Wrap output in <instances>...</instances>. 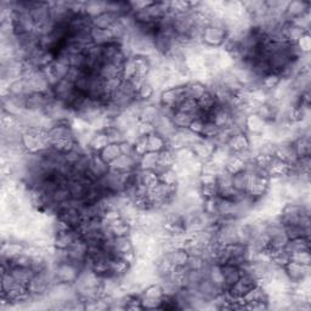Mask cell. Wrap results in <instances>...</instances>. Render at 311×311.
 Segmentation results:
<instances>
[{
  "instance_id": "obj_2",
  "label": "cell",
  "mask_w": 311,
  "mask_h": 311,
  "mask_svg": "<svg viewBox=\"0 0 311 311\" xmlns=\"http://www.w3.org/2000/svg\"><path fill=\"white\" fill-rule=\"evenodd\" d=\"M54 274L56 282H61V284H68L74 285L77 280L79 279L80 274L84 270L82 265L77 264V263L67 260V262L61 263V264L54 265Z\"/></svg>"
},
{
  "instance_id": "obj_10",
  "label": "cell",
  "mask_w": 311,
  "mask_h": 311,
  "mask_svg": "<svg viewBox=\"0 0 311 311\" xmlns=\"http://www.w3.org/2000/svg\"><path fill=\"white\" fill-rule=\"evenodd\" d=\"M221 269H223L224 292H225V291H229L230 288H232L237 284L241 277V270L237 266L230 264L221 265Z\"/></svg>"
},
{
  "instance_id": "obj_38",
  "label": "cell",
  "mask_w": 311,
  "mask_h": 311,
  "mask_svg": "<svg viewBox=\"0 0 311 311\" xmlns=\"http://www.w3.org/2000/svg\"><path fill=\"white\" fill-rule=\"evenodd\" d=\"M156 89L151 85L150 83L145 82L141 85V88L137 90V101H141V102H146V101L151 100V97L155 95Z\"/></svg>"
},
{
  "instance_id": "obj_47",
  "label": "cell",
  "mask_w": 311,
  "mask_h": 311,
  "mask_svg": "<svg viewBox=\"0 0 311 311\" xmlns=\"http://www.w3.org/2000/svg\"><path fill=\"white\" fill-rule=\"evenodd\" d=\"M200 185H213L218 183V175L214 174H200L198 175Z\"/></svg>"
},
{
  "instance_id": "obj_25",
  "label": "cell",
  "mask_w": 311,
  "mask_h": 311,
  "mask_svg": "<svg viewBox=\"0 0 311 311\" xmlns=\"http://www.w3.org/2000/svg\"><path fill=\"white\" fill-rule=\"evenodd\" d=\"M170 120H172L173 125H174L176 130H183V129H189L190 124H191L193 120V117L191 114L185 113V112L175 111V113L173 114Z\"/></svg>"
},
{
  "instance_id": "obj_7",
  "label": "cell",
  "mask_w": 311,
  "mask_h": 311,
  "mask_svg": "<svg viewBox=\"0 0 311 311\" xmlns=\"http://www.w3.org/2000/svg\"><path fill=\"white\" fill-rule=\"evenodd\" d=\"M79 238H82V234L75 229H69L66 230V231L57 232V234L54 235V247L68 249Z\"/></svg>"
},
{
  "instance_id": "obj_3",
  "label": "cell",
  "mask_w": 311,
  "mask_h": 311,
  "mask_svg": "<svg viewBox=\"0 0 311 311\" xmlns=\"http://www.w3.org/2000/svg\"><path fill=\"white\" fill-rule=\"evenodd\" d=\"M186 85L176 86V88L165 89V90L161 91L159 95V105L168 106V107L178 110L179 105L186 99Z\"/></svg>"
},
{
  "instance_id": "obj_42",
  "label": "cell",
  "mask_w": 311,
  "mask_h": 311,
  "mask_svg": "<svg viewBox=\"0 0 311 311\" xmlns=\"http://www.w3.org/2000/svg\"><path fill=\"white\" fill-rule=\"evenodd\" d=\"M291 262L298 263L302 265H310L311 257H310V249H305V251L296 252V253L291 254Z\"/></svg>"
},
{
  "instance_id": "obj_18",
  "label": "cell",
  "mask_w": 311,
  "mask_h": 311,
  "mask_svg": "<svg viewBox=\"0 0 311 311\" xmlns=\"http://www.w3.org/2000/svg\"><path fill=\"white\" fill-rule=\"evenodd\" d=\"M91 38H92V43L95 45H107V44L113 43V41H117L116 39L113 38L110 29H99V28H91Z\"/></svg>"
},
{
  "instance_id": "obj_6",
  "label": "cell",
  "mask_w": 311,
  "mask_h": 311,
  "mask_svg": "<svg viewBox=\"0 0 311 311\" xmlns=\"http://www.w3.org/2000/svg\"><path fill=\"white\" fill-rule=\"evenodd\" d=\"M311 2L307 0H293L288 1L287 7H286L285 17L287 21H292L294 18H298L301 16H304L305 13L310 12Z\"/></svg>"
},
{
  "instance_id": "obj_13",
  "label": "cell",
  "mask_w": 311,
  "mask_h": 311,
  "mask_svg": "<svg viewBox=\"0 0 311 311\" xmlns=\"http://www.w3.org/2000/svg\"><path fill=\"white\" fill-rule=\"evenodd\" d=\"M175 156L174 151L169 150V148H164L161 152H158V162H157V167L155 172L159 174L161 172L167 169H172L175 164Z\"/></svg>"
},
{
  "instance_id": "obj_15",
  "label": "cell",
  "mask_w": 311,
  "mask_h": 311,
  "mask_svg": "<svg viewBox=\"0 0 311 311\" xmlns=\"http://www.w3.org/2000/svg\"><path fill=\"white\" fill-rule=\"evenodd\" d=\"M108 144H110V140L105 131H95L88 144V151L92 153H100Z\"/></svg>"
},
{
  "instance_id": "obj_28",
  "label": "cell",
  "mask_w": 311,
  "mask_h": 311,
  "mask_svg": "<svg viewBox=\"0 0 311 311\" xmlns=\"http://www.w3.org/2000/svg\"><path fill=\"white\" fill-rule=\"evenodd\" d=\"M133 58H134V62H135V67H136V74L140 75V77L146 78L147 74L150 73L151 69H152V64H151L147 56L135 55V56H133Z\"/></svg>"
},
{
  "instance_id": "obj_36",
  "label": "cell",
  "mask_w": 311,
  "mask_h": 311,
  "mask_svg": "<svg viewBox=\"0 0 311 311\" xmlns=\"http://www.w3.org/2000/svg\"><path fill=\"white\" fill-rule=\"evenodd\" d=\"M51 198H52V201H54L55 204H60V203H63V202L72 200V196H71V192H69L68 185H66V186L57 187V189H56L55 191L52 192Z\"/></svg>"
},
{
  "instance_id": "obj_37",
  "label": "cell",
  "mask_w": 311,
  "mask_h": 311,
  "mask_svg": "<svg viewBox=\"0 0 311 311\" xmlns=\"http://www.w3.org/2000/svg\"><path fill=\"white\" fill-rule=\"evenodd\" d=\"M281 79L282 78L280 77V75H277L275 73H270V74L265 75V77L262 79V88L266 91L271 92L277 85H279L280 82H281Z\"/></svg>"
},
{
  "instance_id": "obj_21",
  "label": "cell",
  "mask_w": 311,
  "mask_h": 311,
  "mask_svg": "<svg viewBox=\"0 0 311 311\" xmlns=\"http://www.w3.org/2000/svg\"><path fill=\"white\" fill-rule=\"evenodd\" d=\"M164 254L169 258V260L174 266H186L190 258L189 253H187V251L185 248L172 249V251Z\"/></svg>"
},
{
  "instance_id": "obj_26",
  "label": "cell",
  "mask_w": 311,
  "mask_h": 311,
  "mask_svg": "<svg viewBox=\"0 0 311 311\" xmlns=\"http://www.w3.org/2000/svg\"><path fill=\"white\" fill-rule=\"evenodd\" d=\"M161 116V112H159V106L152 105H144L141 108V112H140V117L139 120H142V122H148V123H153L155 120Z\"/></svg>"
},
{
  "instance_id": "obj_49",
  "label": "cell",
  "mask_w": 311,
  "mask_h": 311,
  "mask_svg": "<svg viewBox=\"0 0 311 311\" xmlns=\"http://www.w3.org/2000/svg\"><path fill=\"white\" fill-rule=\"evenodd\" d=\"M203 125H204V120H202V119H193L191 124H190L189 129L192 131V133L197 134V135L201 136L202 130H203Z\"/></svg>"
},
{
  "instance_id": "obj_23",
  "label": "cell",
  "mask_w": 311,
  "mask_h": 311,
  "mask_svg": "<svg viewBox=\"0 0 311 311\" xmlns=\"http://www.w3.org/2000/svg\"><path fill=\"white\" fill-rule=\"evenodd\" d=\"M284 248L290 254L296 253V252L305 251V249H310V238L301 237L296 238V240H288Z\"/></svg>"
},
{
  "instance_id": "obj_43",
  "label": "cell",
  "mask_w": 311,
  "mask_h": 311,
  "mask_svg": "<svg viewBox=\"0 0 311 311\" xmlns=\"http://www.w3.org/2000/svg\"><path fill=\"white\" fill-rule=\"evenodd\" d=\"M136 131L139 137H147L150 136L151 134L155 133V127H153L152 123L139 120V122L136 123Z\"/></svg>"
},
{
  "instance_id": "obj_33",
  "label": "cell",
  "mask_w": 311,
  "mask_h": 311,
  "mask_svg": "<svg viewBox=\"0 0 311 311\" xmlns=\"http://www.w3.org/2000/svg\"><path fill=\"white\" fill-rule=\"evenodd\" d=\"M245 167L246 163L243 162V159L241 157H238L236 153H232V156L229 158L228 163H226L224 169L228 170L230 174H236L238 172L245 170Z\"/></svg>"
},
{
  "instance_id": "obj_27",
  "label": "cell",
  "mask_w": 311,
  "mask_h": 311,
  "mask_svg": "<svg viewBox=\"0 0 311 311\" xmlns=\"http://www.w3.org/2000/svg\"><path fill=\"white\" fill-rule=\"evenodd\" d=\"M134 249L130 237H114L113 246V257H119L120 254L127 253ZM112 257V258H113Z\"/></svg>"
},
{
  "instance_id": "obj_34",
  "label": "cell",
  "mask_w": 311,
  "mask_h": 311,
  "mask_svg": "<svg viewBox=\"0 0 311 311\" xmlns=\"http://www.w3.org/2000/svg\"><path fill=\"white\" fill-rule=\"evenodd\" d=\"M164 293L162 290V286L159 284H151L147 287H145L142 290L141 297L142 298H148V299H162L163 298Z\"/></svg>"
},
{
  "instance_id": "obj_11",
  "label": "cell",
  "mask_w": 311,
  "mask_h": 311,
  "mask_svg": "<svg viewBox=\"0 0 311 311\" xmlns=\"http://www.w3.org/2000/svg\"><path fill=\"white\" fill-rule=\"evenodd\" d=\"M291 169V164L286 163L282 159L276 158L274 157L271 159V163L268 168V173L270 175V178H276V179H282L285 181L286 176L288 175Z\"/></svg>"
},
{
  "instance_id": "obj_44",
  "label": "cell",
  "mask_w": 311,
  "mask_h": 311,
  "mask_svg": "<svg viewBox=\"0 0 311 311\" xmlns=\"http://www.w3.org/2000/svg\"><path fill=\"white\" fill-rule=\"evenodd\" d=\"M158 178L161 183H164L168 185H178V181H179L178 174H176L173 169L163 170V172L159 173Z\"/></svg>"
},
{
  "instance_id": "obj_22",
  "label": "cell",
  "mask_w": 311,
  "mask_h": 311,
  "mask_svg": "<svg viewBox=\"0 0 311 311\" xmlns=\"http://www.w3.org/2000/svg\"><path fill=\"white\" fill-rule=\"evenodd\" d=\"M208 90L207 84L201 82H189L186 84V95L190 99L198 101L204 95V92Z\"/></svg>"
},
{
  "instance_id": "obj_12",
  "label": "cell",
  "mask_w": 311,
  "mask_h": 311,
  "mask_svg": "<svg viewBox=\"0 0 311 311\" xmlns=\"http://www.w3.org/2000/svg\"><path fill=\"white\" fill-rule=\"evenodd\" d=\"M119 19V16L112 13L110 11H103L100 15L91 18V26L99 29H110V28Z\"/></svg>"
},
{
  "instance_id": "obj_39",
  "label": "cell",
  "mask_w": 311,
  "mask_h": 311,
  "mask_svg": "<svg viewBox=\"0 0 311 311\" xmlns=\"http://www.w3.org/2000/svg\"><path fill=\"white\" fill-rule=\"evenodd\" d=\"M221 130H223V129L218 127V125L214 124L213 122H204L201 137L202 139H214Z\"/></svg>"
},
{
  "instance_id": "obj_19",
  "label": "cell",
  "mask_w": 311,
  "mask_h": 311,
  "mask_svg": "<svg viewBox=\"0 0 311 311\" xmlns=\"http://www.w3.org/2000/svg\"><path fill=\"white\" fill-rule=\"evenodd\" d=\"M207 277L211 280V282L214 286H217L219 290L223 291L224 293V275L223 269H221L220 264L217 263H212L208 266V271H207Z\"/></svg>"
},
{
  "instance_id": "obj_45",
  "label": "cell",
  "mask_w": 311,
  "mask_h": 311,
  "mask_svg": "<svg viewBox=\"0 0 311 311\" xmlns=\"http://www.w3.org/2000/svg\"><path fill=\"white\" fill-rule=\"evenodd\" d=\"M297 47L299 49V51L302 54H309L310 52V47H311V40H310V33L305 32L304 34L302 35L301 39L297 41Z\"/></svg>"
},
{
  "instance_id": "obj_16",
  "label": "cell",
  "mask_w": 311,
  "mask_h": 311,
  "mask_svg": "<svg viewBox=\"0 0 311 311\" xmlns=\"http://www.w3.org/2000/svg\"><path fill=\"white\" fill-rule=\"evenodd\" d=\"M9 273L12 275L13 279L18 282V284L28 286L33 277L35 276V273L30 268H21V266H12Z\"/></svg>"
},
{
  "instance_id": "obj_31",
  "label": "cell",
  "mask_w": 311,
  "mask_h": 311,
  "mask_svg": "<svg viewBox=\"0 0 311 311\" xmlns=\"http://www.w3.org/2000/svg\"><path fill=\"white\" fill-rule=\"evenodd\" d=\"M248 173L246 170L242 172H238L236 174H232L231 179V185L235 190L238 192H246L247 191L248 186Z\"/></svg>"
},
{
  "instance_id": "obj_1",
  "label": "cell",
  "mask_w": 311,
  "mask_h": 311,
  "mask_svg": "<svg viewBox=\"0 0 311 311\" xmlns=\"http://www.w3.org/2000/svg\"><path fill=\"white\" fill-rule=\"evenodd\" d=\"M228 34V29L224 24L223 17L215 15L204 27L203 33H202V44L211 47H221L225 43Z\"/></svg>"
},
{
  "instance_id": "obj_14",
  "label": "cell",
  "mask_w": 311,
  "mask_h": 311,
  "mask_svg": "<svg viewBox=\"0 0 311 311\" xmlns=\"http://www.w3.org/2000/svg\"><path fill=\"white\" fill-rule=\"evenodd\" d=\"M268 127V123L263 120L256 113L249 114L247 122H246V130L249 134H264Z\"/></svg>"
},
{
  "instance_id": "obj_32",
  "label": "cell",
  "mask_w": 311,
  "mask_h": 311,
  "mask_svg": "<svg viewBox=\"0 0 311 311\" xmlns=\"http://www.w3.org/2000/svg\"><path fill=\"white\" fill-rule=\"evenodd\" d=\"M157 162H158V152L148 151L140 158L139 168L144 170H155L157 167Z\"/></svg>"
},
{
  "instance_id": "obj_20",
  "label": "cell",
  "mask_w": 311,
  "mask_h": 311,
  "mask_svg": "<svg viewBox=\"0 0 311 311\" xmlns=\"http://www.w3.org/2000/svg\"><path fill=\"white\" fill-rule=\"evenodd\" d=\"M207 88H208V86H207ZM197 102H198V107H200V110L202 112H204L206 114L211 113V112H213L215 108L218 107V101L217 99H215L214 94H213L209 89L204 92L203 96H202Z\"/></svg>"
},
{
  "instance_id": "obj_17",
  "label": "cell",
  "mask_w": 311,
  "mask_h": 311,
  "mask_svg": "<svg viewBox=\"0 0 311 311\" xmlns=\"http://www.w3.org/2000/svg\"><path fill=\"white\" fill-rule=\"evenodd\" d=\"M99 75L103 80L114 79V78H122V67L117 64L105 61L100 67Z\"/></svg>"
},
{
  "instance_id": "obj_9",
  "label": "cell",
  "mask_w": 311,
  "mask_h": 311,
  "mask_svg": "<svg viewBox=\"0 0 311 311\" xmlns=\"http://www.w3.org/2000/svg\"><path fill=\"white\" fill-rule=\"evenodd\" d=\"M226 146L230 148V151L232 153H240L243 152V151L249 150L251 145H249L247 131H243V133H238L230 136L228 142H226Z\"/></svg>"
},
{
  "instance_id": "obj_48",
  "label": "cell",
  "mask_w": 311,
  "mask_h": 311,
  "mask_svg": "<svg viewBox=\"0 0 311 311\" xmlns=\"http://www.w3.org/2000/svg\"><path fill=\"white\" fill-rule=\"evenodd\" d=\"M151 4H152V1H130L129 2V6H130L131 13H134L137 12V11L146 9Z\"/></svg>"
},
{
  "instance_id": "obj_4",
  "label": "cell",
  "mask_w": 311,
  "mask_h": 311,
  "mask_svg": "<svg viewBox=\"0 0 311 311\" xmlns=\"http://www.w3.org/2000/svg\"><path fill=\"white\" fill-rule=\"evenodd\" d=\"M52 92H54L55 99L60 102H62L67 108H68V105L71 103L72 99L74 97L75 92V86L74 83L71 82L67 78H62V79L58 80L57 83L52 86Z\"/></svg>"
},
{
  "instance_id": "obj_41",
  "label": "cell",
  "mask_w": 311,
  "mask_h": 311,
  "mask_svg": "<svg viewBox=\"0 0 311 311\" xmlns=\"http://www.w3.org/2000/svg\"><path fill=\"white\" fill-rule=\"evenodd\" d=\"M11 262V268L12 266H21V268H30L33 263V257L28 256L26 253H21L18 256L13 257L12 259H10Z\"/></svg>"
},
{
  "instance_id": "obj_50",
  "label": "cell",
  "mask_w": 311,
  "mask_h": 311,
  "mask_svg": "<svg viewBox=\"0 0 311 311\" xmlns=\"http://www.w3.org/2000/svg\"><path fill=\"white\" fill-rule=\"evenodd\" d=\"M120 151H122V155H127V156H131L134 153V144L129 142L125 140V141L120 142L119 144Z\"/></svg>"
},
{
  "instance_id": "obj_5",
  "label": "cell",
  "mask_w": 311,
  "mask_h": 311,
  "mask_svg": "<svg viewBox=\"0 0 311 311\" xmlns=\"http://www.w3.org/2000/svg\"><path fill=\"white\" fill-rule=\"evenodd\" d=\"M108 172H110V164L106 163V162L99 156V153L90 152L86 176H88L91 181H97L100 180L102 176L107 174Z\"/></svg>"
},
{
  "instance_id": "obj_24",
  "label": "cell",
  "mask_w": 311,
  "mask_h": 311,
  "mask_svg": "<svg viewBox=\"0 0 311 311\" xmlns=\"http://www.w3.org/2000/svg\"><path fill=\"white\" fill-rule=\"evenodd\" d=\"M99 156L106 162V163L111 164L112 162H114L118 157L122 156V151H120L119 144H112V142H110L107 146L101 151Z\"/></svg>"
},
{
  "instance_id": "obj_40",
  "label": "cell",
  "mask_w": 311,
  "mask_h": 311,
  "mask_svg": "<svg viewBox=\"0 0 311 311\" xmlns=\"http://www.w3.org/2000/svg\"><path fill=\"white\" fill-rule=\"evenodd\" d=\"M134 75H136V67L135 62H134V58L130 57L125 61L122 67V79L130 80Z\"/></svg>"
},
{
  "instance_id": "obj_8",
  "label": "cell",
  "mask_w": 311,
  "mask_h": 311,
  "mask_svg": "<svg viewBox=\"0 0 311 311\" xmlns=\"http://www.w3.org/2000/svg\"><path fill=\"white\" fill-rule=\"evenodd\" d=\"M285 270L293 286L298 285L303 280L310 276V265H302L298 264V263L290 262L285 268Z\"/></svg>"
},
{
  "instance_id": "obj_29",
  "label": "cell",
  "mask_w": 311,
  "mask_h": 311,
  "mask_svg": "<svg viewBox=\"0 0 311 311\" xmlns=\"http://www.w3.org/2000/svg\"><path fill=\"white\" fill-rule=\"evenodd\" d=\"M110 228L114 237H128L130 235L131 230H133V226L127 223L123 218H120L116 223L112 224Z\"/></svg>"
},
{
  "instance_id": "obj_30",
  "label": "cell",
  "mask_w": 311,
  "mask_h": 311,
  "mask_svg": "<svg viewBox=\"0 0 311 311\" xmlns=\"http://www.w3.org/2000/svg\"><path fill=\"white\" fill-rule=\"evenodd\" d=\"M167 148V140L162 137L159 134L153 133L147 136V150L151 152H161L162 150Z\"/></svg>"
},
{
  "instance_id": "obj_35",
  "label": "cell",
  "mask_w": 311,
  "mask_h": 311,
  "mask_svg": "<svg viewBox=\"0 0 311 311\" xmlns=\"http://www.w3.org/2000/svg\"><path fill=\"white\" fill-rule=\"evenodd\" d=\"M106 11V1H85V13L92 18Z\"/></svg>"
},
{
  "instance_id": "obj_46",
  "label": "cell",
  "mask_w": 311,
  "mask_h": 311,
  "mask_svg": "<svg viewBox=\"0 0 311 311\" xmlns=\"http://www.w3.org/2000/svg\"><path fill=\"white\" fill-rule=\"evenodd\" d=\"M134 152L139 156H142L146 152H148L147 137H139V139L134 142Z\"/></svg>"
}]
</instances>
